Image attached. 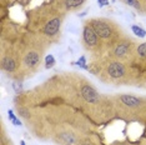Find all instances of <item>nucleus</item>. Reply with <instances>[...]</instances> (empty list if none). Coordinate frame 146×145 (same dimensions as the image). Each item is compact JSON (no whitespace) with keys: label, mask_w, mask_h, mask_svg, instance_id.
Returning a JSON list of instances; mask_svg holds the SVG:
<instances>
[{"label":"nucleus","mask_w":146,"mask_h":145,"mask_svg":"<svg viewBox=\"0 0 146 145\" xmlns=\"http://www.w3.org/2000/svg\"><path fill=\"white\" fill-rule=\"evenodd\" d=\"M90 25L94 28L95 33L102 40H114L116 36V29L112 21L106 19H91Z\"/></svg>","instance_id":"nucleus-1"},{"label":"nucleus","mask_w":146,"mask_h":145,"mask_svg":"<svg viewBox=\"0 0 146 145\" xmlns=\"http://www.w3.org/2000/svg\"><path fill=\"white\" fill-rule=\"evenodd\" d=\"M132 47H134V43L129 38L120 39L115 44L114 50H112V55H114L116 60H120V61L127 60L130 58V55L132 54Z\"/></svg>","instance_id":"nucleus-2"},{"label":"nucleus","mask_w":146,"mask_h":145,"mask_svg":"<svg viewBox=\"0 0 146 145\" xmlns=\"http://www.w3.org/2000/svg\"><path fill=\"white\" fill-rule=\"evenodd\" d=\"M105 72L112 80H121V79L125 78L126 74H127V69H126L125 64L122 61L112 60L110 63H108V65H106V68H105Z\"/></svg>","instance_id":"nucleus-3"},{"label":"nucleus","mask_w":146,"mask_h":145,"mask_svg":"<svg viewBox=\"0 0 146 145\" xmlns=\"http://www.w3.org/2000/svg\"><path fill=\"white\" fill-rule=\"evenodd\" d=\"M82 40H84L85 47L90 50H94L99 47L100 44V38L98 36V34L95 33L94 28L89 24H85L84 26V30H82Z\"/></svg>","instance_id":"nucleus-4"},{"label":"nucleus","mask_w":146,"mask_h":145,"mask_svg":"<svg viewBox=\"0 0 146 145\" xmlns=\"http://www.w3.org/2000/svg\"><path fill=\"white\" fill-rule=\"evenodd\" d=\"M80 93H81V96L84 98V100L88 101V103H90V104H96L99 101V98H100L98 94V91H96V89L89 84L82 85Z\"/></svg>","instance_id":"nucleus-5"},{"label":"nucleus","mask_w":146,"mask_h":145,"mask_svg":"<svg viewBox=\"0 0 146 145\" xmlns=\"http://www.w3.org/2000/svg\"><path fill=\"white\" fill-rule=\"evenodd\" d=\"M40 59H41V54L36 50H31L29 53H26L24 57V65L29 69H35L40 64Z\"/></svg>","instance_id":"nucleus-6"},{"label":"nucleus","mask_w":146,"mask_h":145,"mask_svg":"<svg viewBox=\"0 0 146 145\" xmlns=\"http://www.w3.org/2000/svg\"><path fill=\"white\" fill-rule=\"evenodd\" d=\"M60 26H61V19L54 18L46 23L42 31H44V34L46 36H55L59 33V30H60Z\"/></svg>","instance_id":"nucleus-7"},{"label":"nucleus","mask_w":146,"mask_h":145,"mask_svg":"<svg viewBox=\"0 0 146 145\" xmlns=\"http://www.w3.org/2000/svg\"><path fill=\"white\" fill-rule=\"evenodd\" d=\"M119 99H120L121 104H124L127 108H137L141 104L140 99L136 96H132V95H120Z\"/></svg>","instance_id":"nucleus-8"},{"label":"nucleus","mask_w":146,"mask_h":145,"mask_svg":"<svg viewBox=\"0 0 146 145\" xmlns=\"http://www.w3.org/2000/svg\"><path fill=\"white\" fill-rule=\"evenodd\" d=\"M1 68H3V70H5L8 72L14 71L16 69V60L14 58L9 57V55L8 57H4L1 60Z\"/></svg>","instance_id":"nucleus-9"},{"label":"nucleus","mask_w":146,"mask_h":145,"mask_svg":"<svg viewBox=\"0 0 146 145\" xmlns=\"http://www.w3.org/2000/svg\"><path fill=\"white\" fill-rule=\"evenodd\" d=\"M85 0H64L62 1V5L66 10H76L80 6L84 5Z\"/></svg>","instance_id":"nucleus-10"},{"label":"nucleus","mask_w":146,"mask_h":145,"mask_svg":"<svg viewBox=\"0 0 146 145\" xmlns=\"http://www.w3.org/2000/svg\"><path fill=\"white\" fill-rule=\"evenodd\" d=\"M132 31H134L135 35L139 36V38H145V36H146V31L142 28H140V26H137V25L132 26Z\"/></svg>","instance_id":"nucleus-11"},{"label":"nucleus","mask_w":146,"mask_h":145,"mask_svg":"<svg viewBox=\"0 0 146 145\" xmlns=\"http://www.w3.org/2000/svg\"><path fill=\"white\" fill-rule=\"evenodd\" d=\"M54 65H55L54 57H52V55H48V57L45 58V68L46 69H51Z\"/></svg>","instance_id":"nucleus-12"},{"label":"nucleus","mask_w":146,"mask_h":145,"mask_svg":"<svg viewBox=\"0 0 146 145\" xmlns=\"http://www.w3.org/2000/svg\"><path fill=\"white\" fill-rule=\"evenodd\" d=\"M136 53H137V55L140 58H146V43L139 45V48L136 49Z\"/></svg>","instance_id":"nucleus-13"},{"label":"nucleus","mask_w":146,"mask_h":145,"mask_svg":"<svg viewBox=\"0 0 146 145\" xmlns=\"http://www.w3.org/2000/svg\"><path fill=\"white\" fill-rule=\"evenodd\" d=\"M124 3L126 5H130L135 9H140V3H139V0H124Z\"/></svg>","instance_id":"nucleus-14"},{"label":"nucleus","mask_w":146,"mask_h":145,"mask_svg":"<svg viewBox=\"0 0 146 145\" xmlns=\"http://www.w3.org/2000/svg\"><path fill=\"white\" fill-rule=\"evenodd\" d=\"M78 65H80V67L84 68V69H88V67L85 65V57H81L80 58V60L78 61Z\"/></svg>","instance_id":"nucleus-15"},{"label":"nucleus","mask_w":146,"mask_h":145,"mask_svg":"<svg viewBox=\"0 0 146 145\" xmlns=\"http://www.w3.org/2000/svg\"><path fill=\"white\" fill-rule=\"evenodd\" d=\"M8 115H9V119H10V120L13 121V124H14L15 121L18 120V119H16V118H15V115H14V113H13L11 110H9V111H8Z\"/></svg>","instance_id":"nucleus-16"},{"label":"nucleus","mask_w":146,"mask_h":145,"mask_svg":"<svg viewBox=\"0 0 146 145\" xmlns=\"http://www.w3.org/2000/svg\"><path fill=\"white\" fill-rule=\"evenodd\" d=\"M14 88H15V90L19 93V91L21 90V84H19V85H18V83H14Z\"/></svg>","instance_id":"nucleus-17"},{"label":"nucleus","mask_w":146,"mask_h":145,"mask_svg":"<svg viewBox=\"0 0 146 145\" xmlns=\"http://www.w3.org/2000/svg\"><path fill=\"white\" fill-rule=\"evenodd\" d=\"M99 3H100V6H102V5H108V4H109L108 0H99Z\"/></svg>","instance_id":"nucleus-18"},{"label":"nucleus","mask_w":146,"mask_h":145,"mask_svg":"<svg viewBox=\"0 0 146 145\" xmlns=\"http://www.w3.org/2000/svg\"><path fill=\"white\" fill-rule=\"evenodd\" d=\"M81 145H92V144H91V141H89V140H84L81 143Z\"/></svg>","instance_id":"nucleus-19"},{"label":"nucleus","mask_w":146,"mask_h":145,"mask_svg":"<svg viewBox=\"0 0 146 145\" xmlns=\"http://www.w3.org/2000/svg\"><path fill=\"white\" fill-rule=\"evenodd\" d=\"M20 145H26V144H25V141H21V143H20Z\"/></svg>","instance_id":"nucleus-20"}]
</instances>
